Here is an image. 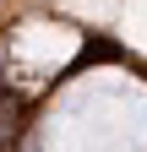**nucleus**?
<instances>
[{
	"label": "nucleus",
	"instance_id": "1",
	"mask_svg": "<svg viewBox=\"0 0 147 152\" xmlns=\"http://www.w3.org/2000/svg\"><path fill=\"white\" fill-rule=\"evenodd\" d=\"M120 54H125V49L115 44V38H104V33H93V38H87V44L76 49V60L65 65V76H76V71H87V65H115Z\"/></svg>",
	"mask_w": 147,
	"mask_h": 152
},
{
	"label": "nucleus",
	"instance_id": "2",
	"mask_svg": "<svg viewBox=\"0 0 147 152\" xmlns=\"http://www.w3.org/2000/svg\"><path fill=\"white\" fill-rule=\"evenodd\" d=\"M16 130H22V98L16 92H0V147H11Z\"/></svg>",
	"mask_w": 147,
	"mask_h": 152
}]
</instances>
